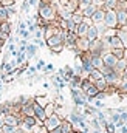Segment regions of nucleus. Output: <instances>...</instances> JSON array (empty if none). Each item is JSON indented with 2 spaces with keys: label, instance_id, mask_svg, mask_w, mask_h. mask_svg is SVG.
<instances>
[{
  "label": "nucleus",
  "instance_id": "1",
  "mask_svg": "<svg viewBox=\"0 0 127 133\" xmlns=\"http://www.w3.org/2000/svg\"><path fill=\"white\" fill-rule=\"evenodd\" d=\"M37 16L40 19H43L45 22L51 23L54 20H58V9L53 3H42L39 2V6H37Z\"/></svg>",
  "mask_w": 127,
  "mask_h": 133
},
{
  "label": "nucleus",
  "instance_id": "2",
  "mask_svg": "<svg viewBox=\"0 0 127 133\" xmlns=\"http://www.w3.org/2000/svg\"><path fill=\"white\" fill-rule=\"evenodd\" d=\"M104 25L107 28H112V30H116L118 28V19H116V11L115 9H105Z\"/></svg>",
  "mask_w": 127,
  "mask_h": 133
},
{
  "label": "nucleus",
  "instance_id": "3",
  "mask_svg": "<svg viewBox=\"0 0 127 133\" xmlns=\"http://www.w3.org/2000/svg\"><path fill=\"white\" fill-rule=\"evenodd\" d=\"M61 121H62V118L54 113V115L48 116V118L43 121V127H45L48 132H51V130H54V129H58V127L61 125Z\"/></svg>",
  "mask_w": 127,
  "mask_h": 133
},
{
  "label": "nucleus",
  "instance_id": "4",
  "mask_svg": "<svg viewBox=\"0 0 127 133\" xmlns=\"http://www.w3.org/2000/svg\"><path fill=\"white\" fill-rule=\"evenodd\" d=\"M121 77H123V74L118 73V71H115V70H110L107 74H104L105 82H107L109 85H115V87H116V84L121 81Z\"/></svg>",
  "mask_w": 127,
  "mask_h": 133
},
{
  "label": "nucleus",
  "instance_id": "5",
  "mask_svg": "<svg viewBox=\"0 0 127 133\" xmlns=\"http://www.w3.org/2000/svg\"><path fill=\"white\" fill-rule=\"evenodd\" d=\"M76 54H79V53H85V51H88V48H90V40L87 39V37H78V40H76Z\"/></svg>",
  "mask_w": 127,
  "mask_h": 133
},
{
  "label": "nucleus",
  "instance_id": "6",
  "mask_svg": "<svg viewBox=\"0 0 127 133\" xmlns=\"http://www.w3.org/2000/svg\"><path fill=\"white\" fill-rule=\"evenodd\" d=\"M102 62H104V65L105 66H110V68H115V65H116V62H118V59L115 57V54L112 53V51H105L102 56Z\"/></svg>",
  "mask_w": 127,
  "mask_h": 133
},
{
  "label": "nucleus",
  "instance_id": "7",
  "mask_svg": "<svg viewBox=\"0 0 127 133\" xmlns=\"http://www.w3.org/2000/svg\"><path fill=\"white\" fill-rule=\"evenodd\" d=\"M20 121H22V115H16V113H9V115H5V124L14 125V127H19Z\"/></svg>",
  "mask_w": 127,
  "mask_h": 133
},
{
  "label": "nucleus",
  "instance_id": "8",
  "mask_svg": "<svg viewBox=\"0 0 127 133\" xmlns=\"http://www.w3.org/2000/svg\"><path fill=\"white\" fill-rule=\"evenodd\" d=\"M116 11V19H118V28L119 26H124L126 25V22H127V12L124 11V8L118 3V8L115 9Z\"/></svg>",
  "mask_w": 127,
  "mask_h": 133
},
{
  "label": "nucleus",
  "instance_id": "9",
  "mask_svg": "<svg viewBox=\"0 0 127 133\" xmlns=\"http://www.w3.org/2000/svg\"><path fill=\"white\" fill-rule=\"evenodd\" d=\"M33 110H34V116L39 119V121H45L47 119V115H45V110H43V107H40L36 101H34V104H33Z\"/></svg>",
  "mask_w": 127,
  "mask_h": 133
},
{
  "label": "nucleus",
  "instance_id": "10",
  "mask_svg": "<svg viewBox=\"0 0 127 133\" xmlns=\"http://www.w3.org/2000/svg\"><path fill=\"white\" fill-rule=\"evenodd\" d=\"M104 39V37H102ZM107 43H109V48L110 50H115V48H124L123 46V42L119 40V37L115 34V36H112V37H109L107 39Z\"/></svg>",
  "mask_w": 127,
  "mask_h": 133
},
{
  "label": "nucleus",
  "instance_id": "11",
  "mask_svg": "<svg viewBox=\"0 0 127 133\" xmlns=\"http://www.w3.org/2000/svg\"><path fill=\"white\" fill-rule=\"evenodd\" d=\"M104 14H105V11L102 8H98L96 9L95 12H93V16L90 17L92 22H93V25H98V23H102L104 22Z\"/></svg>",
  "mask_w": 127,
  "mask_h": 133
},
{
  "label": "nucleus",
  "instance_id": "12",
  "mask_svg": "<svg viewBox=\"0 0 127 133\" xmlns=\"http://www.w3.org/2000/svg\"><path fill=\"white\" fill-rule=\"evenodd\" d=\"M116 90H118V93L121 95V98H126L127 96V77H121V81L116 84Z\"/></svg>",
  "mask_w": 127,
  "mask_h": 133
},
{
  "label": "nucleus",
  "instance_id": "13",
  "mask_svg": "<svg viewBox=\"0 0 127 133\" xmlns=\"http://www.w3.org/2000/svg\"><path fill=\"white\" fill-rule=\"evenodd\" d=\"M61 43H63V40L61 39L59 34H54V36H51V37H48V39L45 40V45H47L48 48H53V46L61 45Z\"/></svg>",
  "mask_w": 127,
  "mask_h": 133
},
{
  "label": "nucleus",
  "instance_id": "14",
  "mask_svg": "<svg viewBox=\"0 0 127 133\" xmlns=\"http://www.w3.org/2000/svg\"><path fill=\"white\" fill-rule=\"evenodd\" d=\"M104 77V74L99 71V70H96V68H93L90 73H88V76H87V79L92 82V84H95L96 81H99V79H102Z\"/></svg>",
  "mask_w": 127,
  "mask_h": 133
},
{
  "label": "nucleus",
  "instance_id": "15",
  "mask_svg": "<svg viewBox=\"0 0 127 133\" xmlns=\"http://www.w3.org/2000/svg\"><path fill=\"white\" fill-rule=\"evenodd\" d=\"M59 129H61V132L62 133H70L71 130H74V127H73V124L67 119V118H63L62 121H61V125H59Z\"/></svg>",
  "mask_w": 127,
  "mask_h": 133
},
{
  "label": "nucleus",
  "instance_id": "16",
  "mask_svg": "<svg viewBox=\"0 0 127 133\" xmlns=\"http://www.w3.org/2000/svg\"><path fill=\"white\" fill-rule=\"evenodd\" d=\"M36 53H37V45L36 43H30L28 42V45H27V48H25V54H27V59H31L36 56Z\"/></svg>",
  "mask_w": 127,
  "mask_h": 133
},
{
  "label": "nucleus",
  "instance_id": "17",
  "mask_svg": "<svg viewBox=\"0 0 127 133\" xmlns=\"http://www.w3.org/2000/svg\"><path fill=\"white\" fill-rule=\"evenodd\" d=\"M87 30H88V25L87 23H79V25H76V30H74V33L78 37H85V34H87Z\"/></svg>",
  "mask_w": 127,
  "mask_h": 133
},
{
  "label": "nucleus",
  "instance_id": "18",
  "mask_svg": "<svg viewBox=\"0 0 127 133\" xmlns=\"http://www.w3.org/2000/svg\"><path fill=\"white\" fill-rule=\"evenodd\" d=\"M85 37L92 42V40H96V39H99V34H98V30H96L95 25H92V26H88V30H87V34H85Z\"/></svg>",
  "mask_w": 127,
  "mask_h": 133
},
{
  "label": "nucleus",
  "instance_id": "19",
  "mask_svg": "<svg viewBox=\"0 0 127 133\" xmlns=\"http://www.w3.org/2000/svg\"><path fill=\"white\" fill-rule=\"evenodd\" d=\"M82 79H84V77H81V76L74 74V76L71 77V81L68 82V87H70V90H71V88H81V82H82Z\"/></svg>",
  "mask_w": 127,
  "mask_h": 133
},
{
  "label": "nucleus",
  "instance_id": "20",
  "mask_svg": "<svg viewBox=\"0 0 127 133\" xmlns=\"http://www.w3.org/2000/svg\"><path fill=\"white\" fill-rule=\"evenodd\" d=\"M96 9H98V8H96V5L90 3V5H87V6L82 9V16H84V17H92V16H93V12H95Z\"/></svg>",
  "mask_w": 127,
  "mask_h": 133
},
{
  "label": "nucleus",
  "instance_id": "21",
  "mask_svg": "<svg viewBox=\"0 0 127 133\" xmlns=\"http://www.w3.org/2000/svg\"><path fill=\"white\" fill-rule=\"evenodd\" d=\"M71 20L76 23V25H79V23H82L84 22V16H82V11L81 9H78V11H74L73 14H71Z\"/></svg>",
  "mask_w": 127,
  "mask_h": 133
},
{
  "label": "nucleus",
  "instance_id": "22",
  "mask_svg": "<svg viewBox=\"0 0 127 133\" xmlns=\"http://www.w3.org/2000/svg\"><path fill=\"white\" fill-rule=\"evenodd\" d=\"M116 36L119 37V40L123 42V46L127 48V31L121 30V28H116Z\"/></svg>",
  "mask_w": 127,
  "mask_h": 133
},
{
  "label": "nucleus",
  "instance_id": "23",
  "mask_svg": "<svg viewBox=\"0 0 127 133\" xmlns=\"http://www.w3.org/2000/svg\"><path fill=\"white\" fill-rule=\"evenodd\" d=\"M0 34H6V36L11 34V23L8 20L6 22H0Z\"/></svg>",
  "mask_w": 127,
  "mask_h": 133
},
{
  "label": "nucleus",
  "instance_id": "24",
  "mask_svg": "<svg viewBox=\"0 0 127 133\" xmlns=\"http://www.w3.org/2000/svg\"><path fill=\"white\" fill-rule=\"evenodd\" d=\"M92 65H93V68H96V70H101V68L104 66L102 57H101V56H92Z\"/></svg>",
  "mask_w": 127,
  "mask_h": 133
},
{
  "label": "nucleus",
  "instance_id": "25",
  "mask_svg": "<svg viewBox=\"0 0 127 133\" xmlns=\"http://www.w3.org/2000/svg\"><path fill=\"white\" fill-rule=\"evenodd\" d=\"M43 110H45V115H47V118L48 116H51V115H54V111H56V105H54V102H48L45 107H43Z\"/></svg>",
  "mask_w": 127,
  "mask_h": 133
},
{
  "label": "nucleus",
  "instance_id": "26",
  "mask_svg": "<svg viewBox=\"0 0 127 133\" xmlns=\"http://www.w3.org/2000/svg\"><path fill=\"white\" fill-rule=\"evenodd\" d=\"M118 8V0H105L102 5V9H116Z\"/></svg>",
  "mask_w": 127,
  "mask_h": 133
},
{
  "label": "nucleus",
  "instance_id": "27",
  "mask_svg": "<svg viewBox=\"0 0 127 133\" xmlns=\"http://www.w3.org/2000/svg\"><path fill=\"white\" fill-rule=\"evenodd\" d=\"M93 85L98 88V91H105V88L109 87V84L105 82V79H104V77H102V79H99V81H96Z\"/></svg>",
  "mask_w": 127,
  "mask_h": 133
},
{
  "label": "nucleus",
  "instance_id": "28",
  "mask_svg": "<svg viewBox=\"0 0 127 133\" xmlns=\"http://www.w3.org/2000/svg\"><path fill=\"white\" fill-rule=\"evenodd\" d=\"M16 132H17V127L9 125V124H3L0 127V133H16Z\"/></svg>",
  "mask_w": 127,
  "mask_h": 133
},
{
  "label": "nucleus",
  "instance_id": "29",
  "mask_svg": "<svg viewBox=\"0 0 127 133\" xmlns=\"http://www.w3.org/2000/svg\"><path fill=\"white\" fill-rule=\"evenodd\" d=\"M126 66H127V64L124 62V59H118V62H116V65H115V68H113V70L123 74V71L126 70Z\"/></svg>",
  "mask_w": 127,
  "mask_h": 133
},
{
  "label": "nucleus",
  "instance_id": "30",
  "mask_svg": "<svg viewBox=\"0 0 127 133\" xmlns=\"http://www.w3.org/2000/svg\"><path fill=\"white\" fill-rule=\"evenodd\" d=\"M11 17H9V14H8V11H6V8L5 6H0V22H6V20H9Z\"/></svg>",
  "mask_w": 127,
  "mask_h": 133
},
{
  "label": "nucleus",
  "instance_id": "31",
  "mask_svg": "<svg viewBox=\"0 0 127 133\" xmlns=\"http://www.w3.org/2000/svg\"><path fill=\"white\" fill-rule=\"evenodd\" d=\"M34 101H36V102H37V104H39L40 107H45V105H47V104L50 102L47 96H36V98H34Z\"/></svg>",
  "mask_w": 127,
  "mask_h": 133
},
{
  "label": "nucleus",
  "instance_id": "32",
  "mask_svg": "<svg viewBox=\"0 0 127 133\" xmlns=\"http://www.w3.org/2000/svg\"><path fill=\"white\" fill-rule=\"evenodd\" d=\"M19 129H20L23 133H33L31 125H28V124H25V122H22V121H20V124H19Z\"/></svg>",
  "mask_w": 127,
  "mask_h": 133
},
{
  "label": "nucleus",
  "instance_id": "33",
  "mask_svg": "<svg viewBox=\"0 0 127 133\" xmlns=\"http://www.w3.org/2000/svg\"><path fill=\"white\" fill-rule=\"evenodd\" d=\"M124 50H126V48H115V50H110V51L115 54L116 59H123V56H124Z\"/></svg>",
  "mask_w": 127,
  "mask_h": 133
},
{
  "label": "nucleus",
  "instance_id": "34",
  "mask_svg": "<svg viewBox=\"0 0 127 133\" xmlns=\"http://www.w3.org/2000/svg\"><path fill=\"white\" fill-rule=\"evenodd\" d=\"M104 130H105L107 133H116V125H115L113 122H110V121H109V122H107V125L104 127Z\"/></svg>",
  "mask_w": 127,
  "mask_h": 133
},
{
  "label": "nucleus",
  "instance_id": "35",
  "mask_svg": "<svg viewBox=\"0 0 127 133\" xmlns=\"http://www.w3.org/2000/svg\"><path fill=\"white\" fill-rule=\"evenodd\" d=\"M63 43H61V45H56V46H53V48H50V51L53 53V54H59V53H62L63 51Z\"/></svg>",
  "mask_w": 127,
  "mask_h": 133
},
{
  "label": "nucleus",
  "instance_id": "36",
  "mask_svg": "<svg viewBox=\"0 0 127 133\" xmlns=\"http://www.w3.org/2000/svg\"><path fill=\"white\" fill-rule=\"evenodd\" d=\"M74 30H76V23L71 20V17L67 20V31H73L74 33Z\"/></svg>",
  "mask_w": 127,
  "mask_h": 133
},
{
  "label": "nucleus",
  "instance_id": "37",
  "mask_svg": "<svg viewBox=\"0 0 127 133\" xmlns=\"http://www.w3.org/2000/svg\"><path fill=\"white\" fill-rule=\"evenodd\" d=\"M33 133H48V130L43 125H34L33 127Z\"/></svg>",
  "mask_w": 127,
  "mask_h": 133
},
{
  "label": "nucleus",
  "instance_id": "38",
  "mask_svg": "<svg viewBox=\"0 0 127 133\" xmlns=\"http://www.w3.org/2000/svg\"><path fill=\"white\" fill-rule=\"evenodd\" d=\"M54 71V65L53 64H47V65L43 66V73L45 74H50V73H53Z\"/></svg>",
  "mask_w": 127,
  "mask_h": 133
},
{
  "label": "nucleus",
  "instance_id": "39",
  "mask_svg": "<svg viewBox=\"0 0 127 133\" xmlns=\"http://www.w3.org/2000/svg\"><path fill=\"white\" fill-rule=\"evenodd\" d=\"M107 98H109V95L105 91H98V95L95 96V99H98V101H104V99H107Z\"/></svg>",
  "mask_w": 127,
  "mask_h": 133
},
{
  "label": "nucleus",
  "instance_id": "40",
  "mask_svg": "<svg viewBox=\"0 0 127 133\" xmlns=\"http://www.w3.org/2000/svg\"><path fill=\"white\" fill-rule=\"evenodd\" d=\"M6 11H8V14H9V17H12V16H16V12H17V9H16V6H14V5H11V6H6Z\"/></svg>",
  "mask_w": 127,
  "mask_h": 133
},
{
  "label": "nucleus",
  "instance_id": "41",
  "mask_svg": "<svg viewBox=\"0 0 127 133\" xmlns=\"http://www.w3.org/2000/svg\"><path fill=\"white\" fill-rule=\"evenodd\" d=\"M11 5H16V0H2L0 2V6H11Z\"/></svg>",
  "mask_w": 127,
  "mask_h": 133
},
{
  "label": "nucleus",
  "instance_id": "42",
  "mask_svg": "<svg viewBox=\"0 0 127 133\" xmlns=\"http://www.w3.org/2000/svg\"><path fill=\"white\" fill-rule=\"evenodd\" d=\"M93 105H95V107L98 108V110H102V108L105 107V104H102V101H98V99L93 101Z\"/></svg>",
  "mask_w": 127,
  "mask_h": 133
},
{
  "label": "nucleus",
  "instance_id": "43",
  "mask_svg": "<svg viewBox=\"0 0 127 133\" xmlns=\"http://www.w3.org/2000/svg\"><path fill=\"white\" fill-rule=\"evenodd\" d=\"M45 65H47V64H45L42 59H39V61H37V65H36V70H37V71H40V70H43V66H45Z\"/></svg>",
  "mask_w": 127,
  "mask_h": 133
},
{
  "label": "nucleus",
  "instance_id": "44",
  "mask_svg": "<svg viewBox=\"0 0 127 133\" xmlns=\"http://www.w3.org/2000/svg\"><path fill=\"white\" fill-rule=\"evenodd\" d=\"M5 43H6V42L3 40V37H2V34H0V50L3 48V45H5Z\"/></svg>",
  "mask_w": 127,
  "mask_h": 133
},
{
  "label": "nucleus",
  "instance_id": "45",
  "mask_svg": "<svg viewBox=\"0 0 127 133\" xmlns=\"http://www.w3.org/2000/svg\"><path fill=\"white\" fill-rule=\"evenodd\" d=\"M3 124H5V116H3V115H0V127H2Z\"/></svg>",
  "mask_w": 127,
  "mask_h": 133
},
{
  "label": "nucleus",
  "instance_id": "46",
  "mask_svg": "<svg viewBox=\"0 0 127 133\" xmlns=\"http://www.w3.org/2000/svg\"><path fill=\"white\" fill-rule=\"evenodd\" d=\"M123 59H124V62L127 64V48L124 50V56H123Z\"/></svg>",
  "mask_w": 127,
  "mask_h": 133
},
{
  "label": "nucleus",
  "instance_id": "47",
  "mask_svg": "<svg viewBox=\"0 0 127 133\" xmlns=\"http://www.w3.org/2000/svg\"><path fill=\"white\" fill-rule=\"evenodd\" d=\"M119 5H121V3H119ZM121 6H123V8H124V11H126V12H127V2H126V3H123V5H121Z\"/></svg>",
  "mask_w": 127,
  "mask_h": 133
},
{
  "label": "nucleus",
  "instance_id": "48",
  "mask_svg": "<svg viewBox=\"0 0 127 133\" xmlns=\"http://www.w3.org/2000/svg\"><path fill=\"white\" fill-rule=\"evenodd\" d=\"M123 76H124V77H127V66H126V70L123 71Z\"/></svg>",
  "mask_w": 127,
  "mask_h": 133
},
{
  "label": "nucleus",
  "instance_id": "49",
  "mask_svg": "<svg viewBox=\"0 0 127 133\" xmlns=\"http://www.w3.org/2000/svg\"><path fill=\"white\" fill-rule=\"evenodd\" d=\"M127 0H118V3H121V5H123V3H126Z\"/></svg>",
  "mask_w": 127,
  "mask_h": 133
},
{
  "label": "nucleus",
  "instance_id": "50",
  "mask_svg": "<svg viewBox=\"0 0 127 133\" xmlns=\"http://www.w3.org/2000/svg\"><path fill=\"white\" fill-rule=\"evenodd\" d=\"M70 133H79V132H78V130H71Z\"/></svg>",
  "mask_w": 127,
  "mask_h": 133
},
{
  "label": "nucleus",
  "instance_id": "51",
  "mask_svg": "<svg viewBox=\"0 0 127 133\" xmlns=\"http://www.w3.org/2000/svg\"><path fill=\"white\" fill-rule=\"evenodd\" d=\"M99 133H107V132H105V130H101V132H99Z\"/></svg>",
  "mask_w": 127,
  "mask_h": 133
},
{
  "label": "nucleus",
  "instance_id": "52",
  "mask_svg": "<svg viewBox=\"0 0 127 133\" xmlns=\"http://www.w3.org/2000/svg\"><path fill=\"white\" fill-rule=\"evenodd\" d=\"M126 26H127V22H126Z\"/></svg>",
  "mask_w": 127,
  "mask_h": 133
},
{
  "label": "nucleus",
  "instance_id": "53",
  "mask_svg": "<svg viewBox=\"0 0 127 133\" xmlns=\"http://www.w3.org/2000/svg\"><path fill=\"white\" fill-rule=\"evenodd\" d=\"M0 51H2V50H0Z\"/></svg>",
  "mask_w": 127,
  "mask_h": 133
},
{
  "label": "nucleus",
  "instance_id": "54",
  "mask_svg": "<svg viewBox=\"0 0 127 133\" xmlns=\"http://www.w3.org/2000/svg\"><path fill=\"white\" fill-rule=\"evenodd\" d=\"M116 133H118V132H116Z\"/></svg>",
  "mask_w": 127,
  "mask_h": 133
}]
</instances>
